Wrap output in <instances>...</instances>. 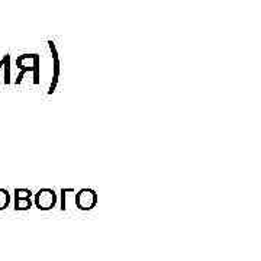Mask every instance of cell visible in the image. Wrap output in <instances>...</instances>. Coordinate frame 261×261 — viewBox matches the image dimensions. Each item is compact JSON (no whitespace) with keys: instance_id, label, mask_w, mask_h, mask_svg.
<instances>
[{"instance_id":"7a4b0ae2","label":"cell","mask_w":261,"mask_h":261,"mask_svg":"<svg viewBox=\"0 0 261 261\" xmlns=\"http://www.w3.org/2000/svg\"><path fill=\"white\" fill-rule=\"evenodd\" d=\"M34 203L39 211H51L57 205V193L54 189L44 187L39 189L35 193V200Z\"/></svg>"},{"instance_id":"6da1fadb","label":"cell","mask_w":261,"mask_h":261,"mask_svg":"<svg viewBox=\"0 0 261 261\" xmlns=\"http://www.w3.org/2000/svg\"><path fill=\"white\" fill-rule=\"evenodd\" d=\"M99 196L94 189H82L75 193V206L80 211H92L97 205Z\"/></svg>"},{"instance_id":"3957f363","label":"cell","mask_w":261,"mask_h":261,"mask_svg":"<svg viewBox=\"0 0 261 261\" xmlns=\"http://www.w3.org/2000/svg\"><path fill=\"white\" fill-rule=\"evenodd\" d=\"M32 192L29 189H15V209L16 211H28L32 207L31 200Z\"/></svg>"},{"instance_id":"277c9868","label":"cell","mask_w":261,"mask_h":261,"mask_svg":"<svg viewBox=\"0 0 261 261\" xmlns=\"http://www.w3.org/2000/svg\"><path fill=\"white\" fill-rule=\"evenodd\" d=\"M10 205V193L8 189L0 187V211L6 209Z\"/></svg>"}]
</instances>
